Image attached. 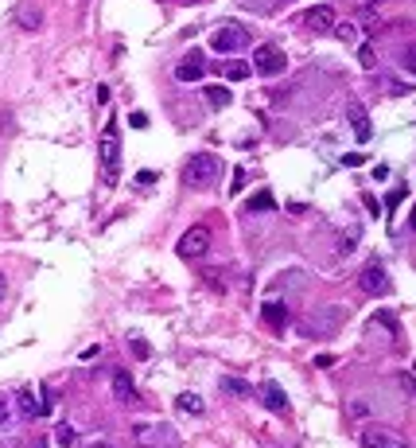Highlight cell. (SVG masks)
<instances>
[{
    "label": "cell",
    "instance_id": "obj_24",
    "mask_svg": "<svg viewBox=\"0 0 416 448\" xmlns=\"http://www.w3.org/2000/svg\"><path fill=\"white\" fill-rule=\"evenodd\" d=\"M338 35V40H347V43H358V28L354 24H335V28H331Z\"/></svg>",
    "mask_w": 416,
    "mask_h": 448
},
{
    "label": "cell",
    "instance_id": "obj_28",
    "mask_svg": "<svg viewBox=\"0 0 416 448\" xmlns=\"http://www.w3.org/2000/svg\"><path fill=\"white\" fill-rule=\"evenodd\" d=\"M4 421H8V401L0 398V425H4Z\"/></svg>",
    "mask_w": 416,
    "mask_h": 448
},
{
    "label": "cell",
    "instance_id": "obj_18",
    "mask_svg": "<svg viewBox=\"0 0 416 448\" xmlns=\"http://www.w3.org/2000/svg\"><path fill=\"white\" fill-rule=\"evenodd\" d=\"M222 74H226V78H234V82H245L249 74H253V70H249V63H238V59H229V63H222Z\"/></svg>",
    "mask_w": 416,
    "mask_h": 448
},
{
    "label": "cell",
    "instance_id": "obj_10",
    "mask_svg": "<svg viewBox=\"0 0 416 448\" xmlns=\"http://www.w3.org/2000/svg\"><path fill=\"white\" fill-rule=\"evenodd\" d=\"M261 401H265V409H272V413H288V394L280 390V382H261Z\"/></svg>",
    "mask_w": 416,
    "mask_h": 448
},
{
    "label": "cell",
    "instance_id": "obj_12",
    "mask_svg": "<svg viewBox=\"0 0 416 448\" xmlns=\"http://www.w3.org/2000/svg\"><path fill=\"white\" fill-rule=\"evenodd\" d=\"M202 74H207V63H202V55H198V51H191L187 59L175 67V78L179 82H198Z\"/></svg>",
    "mask_w": 416,
    "mask_h": 448
},
{
    "label": "cell",
    "instance_id": "obj_30",
    "mask_svg": "<svg viewBox=\"0 0 416 448\" xmlns=\"http://www.w3.org/2000/svg\"><path fill=\"white\" fill-rule=\"evenodd\" d=\"M0 125H8V113H0Z\"/></svg>",
    "mask_w": 416,
    "mask_h": 448
},
{
    "label": "cell",
    "instance_id": "obj_7",
    "mask_svg": "<svg viewBox=\"0 0 416 448\" xmlns=\"http://www.w3.org/2000/svg\"><path fill=\"white\" fill-rule=\"evenodd\" d=\"M175 249L183 254V258H191V261L202 258V254L210 249V230H207V226H191L187 234L179 238V246H175Z\"/></svg>",
    "mask_w": 416,
    "mask_h": 448
},
{
    "label": "cell",
    "instance_id": "obj_27",
    "mask_svg": "<svg viewBox=\"0 0 416 448\" xmlns=\"http://www.w3.org/2000/svg\"><path fill=\"white\" fill-rule=\"evenodd\" d=\"M241 183H245V172H234V191H229V195H238V191H241Z\"/></svg>",
    "mask_w": 416,
    "mask_h": 448
},
{
    "label": "cell",
    "instance_id": "obj_11",
    "mask_svg": "<svg viewBox=\"0 0 416 448\" xmlns=\"http://www.w3.org/2000/svg\"><path fill=\"white\" fill-rule=\"evenodd\" d=\"M304 28H311V31H319V35H323V31L335 28V12H331L327 4H319V8H307V12H304Z\"/></svg>",
    "mask_w": 416,
    "mask_h": 448
},
{
    "label": "cell",
    "instance_id": "obj_15",
    "mask_svg": "<svg viewBox=\"0 0 416 448\" xmlns=\"http://www.w3.org/2000/svg\"><path fill=\"white\" fill-rule=\"evenodd\" d=\"M16 24H20L24 31H40V24H43V12L35 8V4H20V8H16Z\"/></svg>",
    "mask_w": 416,
    "mask_h": 448
},
{
    "label": "cell",
    "instance_id": "obj_8",
    "mask_svg": "<svg viewBox=\"0 0 416 448\" xmlns=\"http://www.w3.org/2000/svg\"><path fill=\"white\" fill-rule=\"evenodd\" d=\"M358 285H362V292H370V297H381V292H389V273L381 269V261H370V265L362 269Z\"/></svg>",
    "mask_w": 416,
    "mask_h": 448
},
{
    "label": "cell",
    "instance_id": "obj_26",
    "mask_svg": "<svg viewBox=\"0 0 416 448\" xmlns=\"http://www.w3.org/2000/svg\"><path fill=\"white\" fill-rule=\"evenodd\" d=\"M129 125L132 129H144L148 125V113H129Z\"/></svg>",
    "mask_w": 416,
    "mask_h": 448
},
{
    "label": "cell",
    "instance_id": "obj_6",
    "mask_svg": "<svg viewBox=\"0 0 416 448\" xmlns=\"http://www.w3.org/2000/svg\"><path fill=\"white\" fill-rule=\"evenodd\" d=\"M362 445L366 448H408V440L397 433V429H385V425H370L362 433Z\"/></svg>",
    "mask_w": 416,
    "mask_h": 448
},
{
    "label": "cell",
    "instance_id": "obj_2",
    "mask_svg": "<svg viewBox=\"0 0 416 448\" xmlns=\"http://www.w3.org/2000/svg\"><path fill=\"white\" fill-rule=\"evenodd\" d=\"M117 176H121V125L110 121L101 129V179H105V188H113Z\"/></svg>",
    "mask_w": 416,
    "mask_h": 448
},
{
    "label": "cell",
    "instance_id": "obj_3",
    "mask_svg": "<svg viewBox=\"0 0 416 448\" xmlns=\"http://www.w3.org/2000/svg\"><path fill=\"white\" fill-rule=\"evenodd\" d=\"M249 70H257L261 78H277L280 70H288V59H284V51H280L277 43H261V47L253 51Z\"/></svg>",
    "mask_w": 416,
    "mask_h": 448
},
{
    "label": "cell",
    "instance_id": "obj_4",
    "mask_svg": "<svg viewBox=\"0 0 416 448\" xmlns=\"http://www.w3.org/2000/svg\"><path fill=\"white\" fill-rule=\"evenodd\" d=\"M245 43H249V31L241 28V24H222V28L210 35V47L218 51V55H238Z\"/></svg>",
    "mask_w": 416,
    "mask_h": 448
},
{
    "label": "cell",
    "instance_id": "obj_22",
    "mask_svg": "<svg viewBox=\"0 0 416 448\" xmlns=\"http://www.w3.org/2000/svg\"><path fill=\"white\" fill-rule=\"evenodd\" d=\"M55 440H59L62 448H70V445H74V440H78V429H70V425H59V429H55Z\"/></svg>",
    "mask_w": 416,
    "mask_h": 448
},
{
    "label": "cell",
    "instance_id": "obj_23",
    "mask_svg": "<svg viewBox=\"0 0 416 448\" xmlns=\"http://www.w3.org/2000/svg\"><path fill=\"white\" fill-rule=\"evenodd\" d=\"M129 347L137 351V358H152V347H148V339L144 335H129Z\"/></svg>",
    "mask_w": 416,
    "mask_h": 448
},
{
    "label": "cell",
    "instance_id": "obj_16",
    "mask_svg": "<svg viewBox=\"0 0 416 448\" xmlns=\"http://www.w3.org/2000/svg\"><path fill=\"white\" fill-rule=\"evenodd\" d=\"M261 312H265V320H268V328H284V320H288V308H284V304H277V300H268V304H265V308H261Z\"/></svg>",
    "mask_w": 416,
    "mask_h": 448
},
{
    "label": "cell",
    "instance_id": "obj_14",
    "mask_svg": "<svg viewBox=\"0 0 416 448\" xmlns=\"http://www.w3.org/2000/svg\"><path fill=\"white\" fill-rule=\"evenodd\" d=\"M113 398L125 401V406H129V401H137V386H132L129 370H117V374H113Z\"/></svg>",
    "mask_w": 416,
    "mask_h": 448
},
{
    "label": "cell",
    "instance_id": "obj_31",
    "mask_svg": "<svg viewBox=\"0 0 416 448\" xmlns=\"http://www.w3.org/2000/svg\"><path fill=\"white\" fill-rule=\"evenodd\" d=\"M94 448H113V445H94Z\"/></svg>",
    "mask_w": 416,
    "mask_h": 448
},
{
    "label": "cell",
    "instance_id": "obj_17",
    "mask_svg": "<svg viewBox=\"0 0 416 448\" xmlns=\"http://www.w3.org/2000/svg\"><path fill=\"white\" fill-rule=\"evenodd\" d=\"M229 101H234V94H229L226 86H210L207 90V106H210V110H226Z\"/></svg>",
    "mask_w": 416,
    "mask_h": 448
},
{
    "label": "cell",
    "instance_id": "obj_5",
    "mask_svg": "<svg viewBox=\"0 0 416 448\" xmlns=\"http://www.w3.org/2000/svg\"><path fill=\"white\" fill-rule=\"evenodd\" d=\"M132 437L144 448H175V429H168V425H137Z\"/></svg>",
    "mask_w": 416,
    "mask_h": 448
},
{
    "label": "cell",
    "instance_id": "obj_29",
    "mask_svg": "<svg viewBox=\"0 0 416 448\" xmlns=\"http://www.w3.org/2000/svg\"><path fill=\"white\" fill-rule=\"evenodd\" d=\"M4 297H8V281L0 277V304H4Z\"/></svg>",
    "mask_w": 416,
    "mask_h": 448
},
{
    "label": "cell",
    "instance_id": "obj_21",
    "mask_svg": "<svg viewBox=\"0 0 416 448\" xmlns=\"http://www.w3.org/2000/svg\"><path fill=\"white\" fill-rule=\"evenodd\" d=\"M249 210H253V215H257V210H277V199H272L268 191H261V195H253V199H249Z\"/></svg>",
    "mask_w": 416,
    "mask_h": 448
},
{
    "label": "cell",
    "instance_id": "obj_1",
    "mask_svg": "<svg viewBox=\"0 0 416 448\" xmlns=\"http://www.w3.org/2000/svg\"><path fill=\"white\" fill-rule=\"evenodd\" d=\"M218 176H222V160L214 156V152H198V156L187 160V168H183V183H187V188H195V191L214 188V183H218Z\"/></svg>",
    "mask_w": 416,
    "mask_h": 448
},
{
    "label": "cell",
    "instance_id": "obj_20",
    "mask_svg": "<svg viewBox=\"0 0 416 448\" xmlns=\"http://www.w3.org/2000/svg\"><path fill=\"white\" fill-rule=\"evenodd\" d=\"M175 409H183V413H202V398H198V394H179L175 398Z\"/></svg>",
    "mask_w": 416,
    "mask_h": 448
},
{
    "label": "cell",
    "instance_id": "obj_32",
    "mask_svg": "<svg viewBox=\"0 0 416 448\" xmlns=\"http://www.w3.org/2000/svg\"><path fill=\"white\" fill-rule=\"evenodd\" d=\"M187 4H195V0H187Z\"/></svg>",
    "mask_w": 416,
    "mask_h": 448
},
{
    "label": "cell",
    "instance_id": "obj_9",
    "mask_svg": "<svg viewBox=\"0 0 416 448\" xmlns=\"http://www.w3.org/2000/svg\"><path fill=\"white\" fill-rule=\"evenodd\" d=\"M347 121H350V129H354V137L366 144L370 137H374V125H370V113H366V106L358 98H350L347 101Z\"/></svg>",
    "mask_w": 416,
    "mask_h": 448
},
{
    "label": "cell",
    "instance_id": "obj_19",
    "mask_svg": "<svg viewBox=\"0 0 416 448\" xmlns=\"http://www.w3.org/2000/svg\"><path fill=\"white\" fill-rule=\"evenodd\" d=\"M222 394H229V398H249L253 394V386L241 379H222Z\"/></svg>",
    "mask_w": 416,
    "mask_h": 448
},
{
    "label": "cell",
    "instance_id": "obj_13",
    "mask_svg": "<svg viewBox=\"0 0 416 448\" xmlns=\"http://www.w3.org/2000/svg\"><path fill=\"white\" fill-rule=\"evenodd\" d=\"M16 406H20V413L28 421H35V417H43V413H47V409H43V401L35 398V390L31 386H20L16 390Z\"/></svg>",
    "mask_w": 416,
    "mask_h": 448
},
{
    "label": "cell",
    "instance_id": "obj_25",
    "mask_svg": "<svg viewBox=\"0 0 416 448\" xmlns=\"http://www.w3.org/2000/svg\"><path fill=\"white\" fill-rule=\"evenodd\" d=\"M362 152H347V156H343V164H347V168H362Z\"/></svg>",
    "mask_w": 416,
    "mask_h": 448
}]
</instances>
